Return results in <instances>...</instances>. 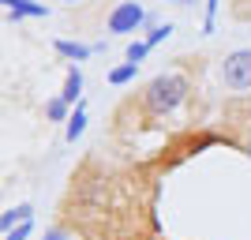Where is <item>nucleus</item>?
Returning <instances> with one entry per match:
<instances>
[{
  "label": "nucleus",
  "mask_w": 251,
  "mask_h": 240,
  "mask_svg": "<svg viewBox=\"0 0 251 240\" xmlns=\"http://www.w3.org/2000/svg\"><path fill=\"white\" fill-rule=\"evenodd\" d=\"M0 4L8 8V15L15 23L26 19V15H34V19H45V15H49V8H45V4H34V0H0Z\"/></svg>",
  "instance_id": "20e7f679"
},
{
  "label": "nucleus",
  "mask_w": 251,
  "mask_h": 240,
  "mask_svg": "<svg viewBox=\"0 0 251 240\" xmlns=\"http://www.w3.org/2000/svg\"><path fill=\"white\" fill-rule=\"evenodd\" d=\"M214 19H218V0H206V23H202V34H214Z\"/></svg>",
  "instance_id": "ddd939ff"
},
{
  "label": "nucleus",
  "mask_w": 251,
  "mask_h": 240,
  "mask_svg": "<svg viewBox=\"0 0 251 240\" xmlns=\"http://www.w3.org/2000/svg\"><path fill=\"white\" fill-rule=\"evenodd\" d=\"M60 98H64L68 105H79V98H83V72H79V64H72V68H68V79H64Z\"/></svg>",
  "instance_id": "423d86ee"
},
{
  "label": "nucleus",
  "mask_w": 251,
  "mask_h": 240,
  "mask_svg": "<svg viewBox=\"0 0 251 240\" xmlns=\"http://www.w3.org/2000/svg\"><path fill=\"white\" fill-rule=\"evenodd\" d=\"M42 240H68V233H60V229H49Z\"/></svg>",
  "instance_id": "2eb2a0df"
},
{
  "label": "nucleus",
  "mask_w": 251,
  "mask_h": 240,
  "mask_svg": "<svg viewBox=\"0 0 251 240\" xmlns=\"http://www.w3.org/2000/svg\"><path fill=\"white\" fill-rule=\"evenodd\" d=\"M143 23H147V8H143L139 0H120V4L109 11L105 30L109 34H131V30H139Z\"/></svg>",
  "instance_id": "f03ea898"
},
{
  "label": "nucleus",
  "mask_w": 251,
  "mask_h": 240,
  "mask_svg": "<svg viewBox=\"0 0 251 240\" xmlns=\"http://www.w3.org/2000/svg\"><path fill=\"white\" fill-rule=\"evenodd\" d=\"M221 79L229 90H251V49H236L221 64Z\"/></svg>",
  "instance_id": "7ed1b4c3"
},
{
  "label": "nucleus",
  "mask_w": 251,
  "mask_h": 240,
  "mask_svg": "<svg viewBox=\"0 0 251 240\" xmlns=\"http://www.w3.org/2000/svg\"><path fill=\"white\" fill-rule=\"evenodd\" d=\"M83 132H86V109H83V102H79V105H75V113H72V120L64 124V139L75 143V139H83Z\"/></svg>",
  "instance_id": "6e6552de"
},
{
  "label": "nucleus",
  "mask_w": 251,
  "mask_h": 240,
  "mask_svg": "<svg viewBox=\"0 0 251 240\" xmlns=\"http://www.w3.org/2000/svg\"><path fill=\"white\" fill-rule=\"evenodd\" d=\"M26 221H34V207H30V203H19V207H11V210L0 214V229L11 233L15 225H26Z\"/></svg>",
  "instance_id": "39448f33"
},
{
  "label": "nucleus",
  "mask_w": 251,
  "mask_h": 240,
  "mask_svg": "<svg viewBox=\"0 0 251 240\" xmlns=\"http://www.w3.org/2000/svg\"><path fill=\"white\" fill-rule=\"evenodd\" d=\"M176 4H191V0H176Z\"/></svg>",
  "instance_id": "dca6fc26"
},
{
  "label": "nucleus",
  "mask_w": 251,
  "mask_h": 240,
  "mask_svg": "<svg viewBox=\"0 0 251 240\" xmlns=\"http://www.w3.org/2000/svg\"><path fill=\"white\" fill-rule=\"evenodd\" d=\"M64 4H75V0H64Z\"/></svg>",
  "instance_id": "f3484780"
},
{
  "label": "nucleus",
  "mask_w": 251,
  "mask_h": 240,
  "mask_svg": "<svg viewBox=\"0 0 251 240\" xmlns=\"http://www.w3.org/2000/svg\"><path fill=\"white\" fill-rule=\"evenodd\" d=\"M147 53H150V45H147V42H131V45H127V53H124V60H127V64H139L143 56H147Z\"/></svg>",
  "instance_id": "9b49d317"
},
{
  "label": "nucleus",
  "mask_w": 251,
  "mask_h": 240,
  "mask_svg": "<svg viewBox=\"0 0 251 240\" xmlns=\"http://www.w3.org/2000/svg\"><path fill=\"white\" fill-rule=\"evenodd\" d=\"M135 72H139V64H120V68H113V72H109V83L113 86H124V83H131V79H135Z\"/></svg>",
  "instance_id": "1a4fd4ad"
},
{
  "label": "nucleus",
  "mask_w": 251,
  "mask_h": 240,
  "mask_svg": "<svg viewBox=\"0 0 251 240\" xmlns=\"http://www.w3.org/2000/svg\"><path fill=\"white\" fill-rule=\"evenodd\" d=\"M34 233V221H26V225H15L11 233H4V240H26Z\"/></svg>",
  "instance_id": "4468645a"
},
{
  "label": "nucleus",
  "mask_w": 251,
  "mask_h": 240,
  "mask_svg": "<svg viewBox=\"0 0 251 240\" xmlns=\"http://www.w3.org/2000/svg\"><path fill=\"white\" fill-rule=\"evenodd\" d=\"M188 98V79L184 75H154L147 83V90H143V102H147V109L154 116H165V113H173L180 102Z\"/></svg>",
  "instance_id": "f257e3e1"
},
{
  "label": "nucleus",
  "mask_w": 251,
  "mask_h": 240,
  "mask_svg": "<svg viewBox=\"0 0 251 240\" xmlns=\"http://www.w3.org/2000/svg\"><path fill=\"white\" fill-rule=\"evenodd\" d=\"M169 34H173V23H161V27H154V30L147 34V45H150V49H154L157 42H165Z\"/></svg>",
  "instance_id": "f8f14e48"
},
{
  "label": "nucleus",
  "mask_w": 251,
  "mask_h": 240,
  "mask_svg": "<svg viewBox=\"0 0 251 240\" xmlns=\"http://www.w3.org/2000/svg\"><path fill=\"white\" fill-rule=\"evenodd\" d=\"M52 49L60 53V56H68V60H86V56H90V53H94V45H83V42H68V38H56V42H52Z\"/></svg>",
  "instance_id": "0eeeda50"
},
{
  "label": "nucleus",
  "mask_w": 251,
  "mask_h": 240,
  "mask_svg": "<svg viewBox=\"0 0 251 240\" xmlns=\"http://www.w3.org/2000/svg\"><path fill=\"white\" fill-rule=\"evenodd\" d=\"M45 116L56 120V124H60V120H72V116H68V102H64V98H49V102H45Z\"/></svg>",
  "instance_id": "9d476101"
}]
</instances>
